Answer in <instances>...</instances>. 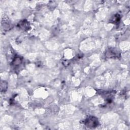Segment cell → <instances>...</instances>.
<instances>
[{"label":"cell","mask_w":130,"mask_h":130,"mask_svg":"<svg viewBox=\"0 0 130 130\" xmlns=\"http://www.w3.org/2000/svg\"><path fill=\"white\" fill-rule=\"evenodd\" d=\"M22 62V59L20 56L15 57L12 61V64L14 66H19Z\"/></svg>","instance_id":"4"},{"label":"cell","mask_w":130,"mask_h":130,"mask_svg":"<svg viewBox=\"0 0 130 130\" xmlns=\"http://www.w3.org/2000/svg\"><path fill=\"white\" fill-rule=\"evenodd\" d=\"M84 123L85 125L89 128H95L99 124L98 119L94 116H89L86 118Z\"/></svg>","instance_id":"1"},{"label":"cell","mask_w":130,"mask_h":130,"mask_svg":"<svg viewBox=\"0 0 130 130\" xmlns=\"http://www.w3.org/2000/svg\"><path fill=\"white\" fill-rule=\"evenodd\" d=\"M106 56L108 58H119L120 56V53L113 49H110L107 51L106 53Z\"/></svg>","instance_id":"2"},{"label":"cell","mask_w":130,"mask_h":130,"mask_svg":"<svg viewBox=\"0 0 130 130\" xmlns=\"http://www.w3.org/2000/svg\"><path fill=\"white\" fill-rule=\"evenodd\" d=\"M18 26L19 27V28H20L21 29L24 30H27L30 28L29 23L26 20H23L20 21L18 23Z\"/></svg>","instance_id":"3"},{"label":"cell","mask_w":130,"mask_h":130,"mask_svg":"<svg viewBox=\"0 0 130 130\" xmlns=\"http://www.w3.org/2000/svg\"><path fill=\"white\" fill-rule=\"evenodd\" d=\"M119 15H115V16H114V18L112 19V20H113V23H115V22H117L118 21H119V19H120V18H119Z\"/></svg>","instance_id":"6"},{"label":"cell","mask_w":130,"mask_h":130,"mask_svg":"<svg viewBox=\"0 0 130 130\" xmlns=\"http://www.w3.org/2000/svg\"><path fill=\"white\" fill-rule=\"evenodd\" d=\"M8 88V83L5 81H2L1 83V92H5Z\"/></svg>","instance_id":"5"}]
</instances>
